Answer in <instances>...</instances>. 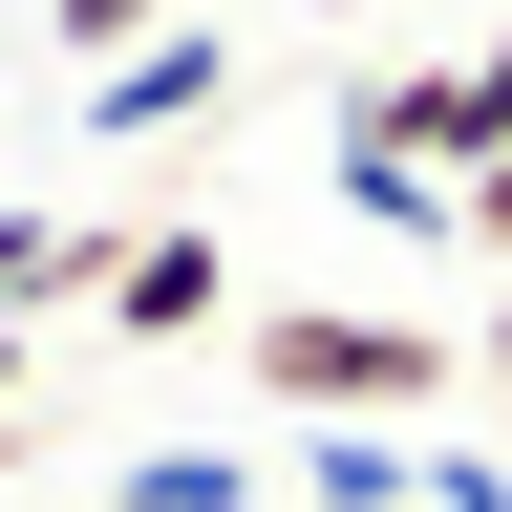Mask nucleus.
Returning a JSON list of instances; mask_svg holds the SVG:
<instances>
[{
	"label": "nucleus",
	"instance_id": "1",
	"mask_svg": "<svg viewBox=\"0 0 512 512\" xmlns=\"http://www.w3.org/2000/svg\"><path fill=\"white\" fill-rule=\"evenodd\" d=\"M235 363H256V406H299V427H406V406L470 384L448 320H235Z\"/></svg>",
	"mask_w": 512,
	"mask_h": 512
},
{
	"label": "nucleus",
	"instance_id": "2",
	"mask_svg": "<svg viewBox=\"0 0 512 512\" xmlns=\"http://www.w3.org/2000/svg\"><path fill=\"white\" fill-rule=\"evenodd\" d=\"M342 150H406L427 192H470V171L512 150V22H491L470 64H406V86H363V107H342Z\"/></svg>",
	"mask_w": 512,
	"mask_h": 512
},
{
	"label": "nucleus",
	"instance_id": "3",
	"mask_svg": "<svg viewBox=\"0 0 512 512\" xmlns=\"http://www.w3.org/2000/svg\"><path fill=\"white\" fill-rule=\"evenodd\" d=\"M86 299L128 320V342H214V320H235V256L171 214V235H107V278H86Z\"/></svg>",
	"mask_w": 512,
	"mask_h": 512
},
{
	"label": "nucleus",
	"instance_id": "4",
	"mask_svg": "<svg viewBox=\"0 0 512 512\" xmlns=\"http://www.w3.org/2000/svg\"><path fill=\"white\" fill-rule=\"evenodd\" d=\"M214 86H235V43H214V22H150L128 64H86V128H107V150H150V128H192Z\"/></svg>",
	"mask_w": 512,
	"mask_h": 512
},
{
	"label": "nucleus",
	"instance_id": "5",
	"mask_svg": "<svg viewBox=\"0 0 512 512\" xmlns=\"http://www.w3.org/2000/svg\"><path fill=\"white\" fill-rule=\"evenodd\" d=\"M406 427H299V512H406Z\"/></svg>",
	"mask_w": 512,
	"mask_h": 512
},
{
	"label": "nucleus",
	"instance_id": "6",
	"mask_svg": "<svg viewBox=\"0 0 512 512\" xmlns=\"http://www.w3.org/2000/svg\"><path fill=\"white\" fill-rule=\"evenodd\" d=\"M86 278H107L86 214H0V320H22V299H86Z\"/></svg>",
	"mask_w": 512,
	"mask_h": 512
},
{
	"label": "nucleus",
	"instance_id": "7",
	"mask_svg": "<svg viewBox=\"0 0 512 512\" xmlns=\"http://www.w3.org/2000/svg\"><path fill=\"white\" fill-rule=\"evenodd\" d=\"M107 512H256V470H235V448H128Z\"/></svg>",
	"mask_w": 512,
	"mask_h": 512
},
{
	"label": "nucleus",
	"instance_id": "8",
	"mask_svg": "<svg viewBox=\"0 0 512 512\" xmlns=\"http://www.w3.org/2000/svg\"><path fill=\"white\" fill-rule=\"evenodd\" d=\"M342 214H384V235H448V192H427L406 150H342Z\"/></svg>",
	"mask_w": 512,
	"mask_h": 512
},
{
	"label": "nucleus",
	"instance_id": "9",
	"mask_svg": "<svg viewBox=\"0 0 512 512\" xmlns=\"http://www.w3.org/2000/svg\"><path fill=\"white\" fill-rule=\"evenodd\" d=\"M43 22H64V43H86V64H128V43H150V22H192V0H43Z\"/></svg>",
	"mask_w": 512,
	"mask_h": 512
},
{
	"label": "nucleus",
	"instance_id": "10",
	"mask_svg": "<svg viewBox=\"0 0 512 512\" xmlns=\"http://www.w3.org/2000/svg\"><path fill=\"white\" fill-rule=\"evenodd\" d=\"M406 512H512V470H491V448H427V470H406Z\"/></svg>",
	"mask_w": 512,
	"mask_h": 512
},
{
	"label": "nucleus",
	"instance_id": "11",
	"mask_svg": "<svg viewBox=\"0 0 512 512\" xmlns=\"http://www.w3.org/2000/svg\"><path fill=\"white\" fill-rule=\"evenodd\" d=\"M491 406H512V278H491Z\"/></svg>",
	"mask_w": 512,
	"mask_h": 512
},
{
	"label": "nucleus",
	"instance_id": "12",
	"mask_svg": "<svg viewBox=\"0 0 512 512\" xmlns=\"http://www.w3.org/2000/svg\"><path fill=\"white\" fill-rule=\"evenodd\" d=\"M0 406H22V320H0Z\"/></svg>",
	"mask_w": 512,
	"mask_h": 512
},
{
	"label": "nucleus",
	"instance_id": "13",
	"mask_svg": "<svg viewBox=\"0 0 512 512\" xmlns=\"http://www.w3.org/2000/svg\"><path fill=\"white\" fill-rule=\"evenodd\" d=\"M320 22H384V0H320Z\"/></svg>",
	"mask_w": 512,
	"mask_h": 512
}]
</instances>
